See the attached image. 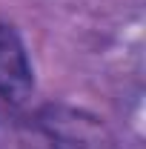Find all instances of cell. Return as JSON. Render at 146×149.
Returning a JSON list of instances; mask_svg holds the SVG:
<instances>
[{"mask_svg": "<svg viewBox=\"0 0 146 149\" xmlns=\"http://www.w3.org/2000/svg\"><path fill=\"white\" fill-rule=\"evenodd\" d=\"M32 89H35V74L23 40L12 26L0 23V97L9 103H23L32 95Z\"/></svg>", "mask_w": 146, "mask_h": 149, "instance_id": "6da1fadb", "label": "cell"}]
</instances>
